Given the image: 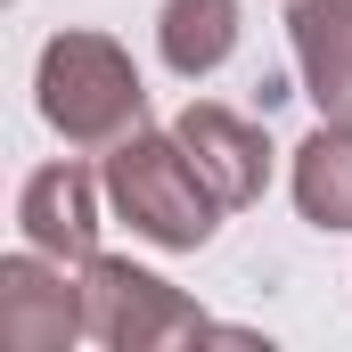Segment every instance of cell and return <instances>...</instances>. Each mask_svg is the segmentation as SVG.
<instances>
[{"label":"cell","instance_id":"obj_1","mask_svg":"<svg viewBox=\"0 0 352 352\" xmlns=\"http://www.w3.org/2000/svg\"><path fill=\"white\" fill-rule=\"evenodd\" d=\"M33 107H41V123H50L66 148L107 156L115 140H131V131L148 123V82H140V66H131L123 41H107V33H90V25H66V33L41 41Z\"/></svg>","mask_w":352,"mask_h":352},{"label":"cell","instance_id":"obj_2","mask_svg":"<svg viewBox=\"0 0 352 352\" xmlns=\"http://www.w3.org/2000/svg\"><path fill=\"white\" fill-rule=\"evenodd\" d=\"M98 180H107V205L115 221H131V238L164 246V254H197L213 230H221V197L205 188V173L188 164L180 131H131L98 156Z\"/></svg>","mask_w":352,"mask_h":352},{"label":"cell","instance_id":"obj_3","mask_svg":"<svg viewBox=\"0 0 352 352\" xmlns=\"http://www.w3.org/2000/svg\"><path fill=\"white\" fill-rule=\"evenodd\" d=\"M82 311H90V344H107V352H164V344L213 336V320L173 278L140 270L131 254H90L82 263Z\"/></svg>","mask_w":352,"mask_h":352},{"label":"cell","instance_id":"obj_4","mask_svg":"<svg viewBox=\"0 0 352 352\" xmlns=\"http://www.w3.org/2000/svg\"><path fill=\"white\" fill-rule=\"evenodd\" d=\"M74 336H90L82 311V270L25 246L0 263V344L8 352H66Z\"/></svg>","mask_w":352,"mask_h":352},{"label":"cell","instance_id":"obj_5","mask_svg":"<svg viewBox=\"0 0 352 352\" xmlns=\"http://www.w3.org/2000/svg\"><path fill=\"white\" fill-rule=\"evenodd\" d=\"M180 148H188V164L205 173V188L221 197V213H246V205H263L270 188V140L263 123H246L238 107H221V98H188L173 115Z\"/></svg>","mask_w":352,"mask_h":352},{"label":"cell","instance_id":"obj_6","mask_svg":"<svg viewBox=\"0 0 352 352\" xmlns=\"http://www.w3.org/2000/svg\"><path fill=\"white\" fill-rule=\"evenodd\" d=\"M98 205H107V180L66 156V164L25 173V188H16V230H25V246H41V254H58V263L82 270L98 254Z\"/></svg>","mask_w":352,"mask_h":352},{"label":"cell","instance_id":"obj_7","mask_svg":"<svg viewBox=\"0 0 352 352\" xmlns=\"http://www.w3.org/2000/svg\"><path fill=\"white\" fill-rule=\"evenodd\" d=\"M287 41L303 98L328 123H352V0H287Z\"/></svg>","mask_w":352,"mask_h":352},{"label":"cell","instance_id":"obj_8","mask_svg":"<svg viewBox=\"0 0 352 352\" xmlns=\"http://www.w3.org/2000/svg\"><path fill=\"white\" fill-rule=\"evenodd\" d=\"M295 213L311 221V230H352V123H328L320 115V131L295 148Z\"/></svg>","mask_w":352,"mask_h":352},{"label":"cell","instance_id":"obj_9","mask_svg":"<svg viewBox=\"0 0 352 352\" xmlns=\"http://www.w3.org/2000/svg\"><path fill=\"white\" fill-rule=\"evenodd\" d=\"M156 50L180 82H205L238 50V0H164L156 8Z\"/></svg>","mask_w":352,"mask_h":352}]
</instances>
